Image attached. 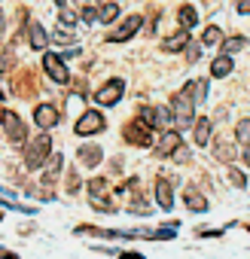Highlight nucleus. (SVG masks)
Instances as JSON below:
<instances>
[{
  "label": "nucleus",
  "mask_w": 250,
  "mask_h": 259,
  "mask_svg": "<svg viewBox=\"0 0 250 259\" xmlns=\"http://www.w3.org/2000/svg\"><path fill=\"white\" fill-rule=\"evenodd\" d=\"M49 156H52V138L46 132H40L31 144H25V168L28 171H40Z\"/></svg>",
  "instance_id": "f257e3e1"
},
{
  "label": "nucleus",
  "mask_w": 250,
  "mask_h": 259,
  "mask_svg": "<svg viewBox=\"0 0 250 259\" xmlns=\"http://www.w3.org/2000/svg\"><path fill=\"white\" fill-rule=\"evenodd\" d=\"M171 116H174V122L177 125H189V122H195V104H192V98L180 89L174 98H171Z\"/></svg>",
  "instance_id": "f03ea898"
},
{
  "label": "nucleus",
  "mask_w": 250,
  "mask_h": 259,
  "mask_svg": "<svg viewBox=\"0 0 250 259\" xmlns=\"http://www.w3.org/2000/svg\"><path fill=\"white\" fill-rule=\"evenodd\" d=\"M122 138H125V144H132V147H150V144H153L150 128H147L141 119L125 122V128H122Z\"/></svg>",
  "instance_id": "7ed1b4c3"
},
{
  "label": "nucleus",
  "mask_w": 250,
  "mask_h": 259,
  "mask_svg": "<svg viewBox=\"0 0 250 259\" xmlns=\"http://www.w3.org/2000/svg\"><path fill=\"white\" fill-rule=\"evenodd\" d=\"M107 128V119L98 113V110H86L79 119H76V125H73V132L79 135V138H86V135H101Z\"/></svg>",
  "instance_id": "20e7f679"
},
{
  "label": "nucleus",
  "mask_w": 250,
  "mask_h": 259,
  "mask_svg": "<svg viewBox=\"0 0 250 259\" xmlns=\"http://www.w3.org/2000/svg\"><path fill=\"white\" fill-rule=\"evenodd\" d=\"M0 122L7 125V138H10L13 144L25 147V141H28V128H25L22 116H19V113H10V110H4V116H0Z\"/></svg>",
  "instance_id": "39448f33"
},
{
  "label": "nucleus",
  "mask_w": 250,
  "mask_h": 259,
  "mask_svg": "<svg viewBox=\"0 0 250 259\" xmlns=\"http://www.w3.org/2000/svg\"><path fill=\"white\" fill-rule=\"evenodd\" d=\"M43 70L49 73V79H55V82H61V85L70 82V70H67V64L61 61V55H55V52H46V55H43Z\"/></svg>",
  "instance_id": "423d86ee"
},
{
  "label": "nucleus",
  "mask_w": 250,
  "mask_h": 259,
  "mask_svg": "<svg viewBox=\"0 0 250 259\" xmlns=\"http://www.w3.org/2000/svg\"><path fill=\"white\" fill-rule=\"evenodd\" d=\"M141 28H144V16H138V13H135V16H129V19H125V22H122V25L107 37V43H125V40H132Z\"/></svg>",
  "instance_id": "0eeeda50"
},
{
  "label": "nucleus",
  "mask_w": 250,
  "mask_h": 259,
  "mask_svg": "<svg viewBox=\"0 0 250 259\" xmlns=\"http://www.w3.org/2000/svg\"><path fill=\"white\" fill-rule=\"evenodd\" d=\"M122 92H125V82H122V79H110V82H104V85L95 92V101H98L101 107H113V104H119Z\"/></svg>",
  "instance_id": "6e6552de"
},
{
  "label": "nucleus",
  "mask_w": 250,
  "mask_h": 259,
  "mask_svg": "<svg viewBox=\"0 0 250 259\" xmlns=\"http://www.w3.org/2000/svg\"><path fill=\"white\" fill-rule=\"evenodd\" d=\"M58 119H61V116H58V107H55V104H37V107H34V122H37L40 132L55 128Z\"/></svg>",
  "instance_id": "1a4fd4ad"
},
{
  "label": "nucleus",
  "mask_w": 250,
  "mask_h": 259,
  "mask_svg": "<svg viewBox=\"0 0 250 259\" xmlns=\"http://www.w3.org/2000/svg\"><path fill=\"white\" fill-rule=\"evenodd\" d=\"M64 171V156L61 153H52L46 162H43V183H55Z\"/></svg>",
  "instance_id": "9d476101"
},
{
  "label": "nucleus",
  "mask_w": 250,
  "mask_h": 259,
  "mask_svg": "<svg viewBox=\"0 0 250 259\" xmlns=\"http://www.w3.org/2000/svg\"><path fill=\"white\" fill-rule=\"evenodd\" d=\"M211 132H214L211 116H195V132H192L195 147H207V144H211Z\"/></svg>",
  "instance_id": "9b49d317"
},
{
  "label": "nucleus",
  "mask_w": 250,
  "mask_h": 259,
  "mask_svg": "<svg viewBox=\"0 0 250 259\" xmlns=\"http://www.w3.org/2000/svg\"><path fill=\"white\" fill-rule=\"evenodd\" d=\"M180 144H183V141H180V132H165V135L159 138V144H156V156L168 159V156H174V150H177Z\"/></svg>",
  "instance_id": "f8f14e48"
},
{
  "label": "nucleus",
  "mask_w": 250,
  "mask_h": 259,
  "mask_svg": "<svg viewBox=\"0 0 250 259\" xmlns=\"http://www.w3.org/2000/svg\"><path fill=\"white\" fill-rule=\"evenodd\" d=\"M183 92L192 98V104H201V101H207L211 79H192V82H186V85H183Z\"/></svg>",
  "instance_id": "ddd939ff"
},
{
  "label": "nucleus",
  "mask_w": 250,
  "mask_h": 259,
  "mask_svg": "<svg viewBox=\"0 0 250 259\" xmlns=\"http://www.w3.org/2000/svg\"><path fill=\"white\" fill-rule=\"evenodd\" d=\"M156 204H159L162 210H171V207H174V195H171V180H165V177H159V180H156Z\"/></svg>",
  "instance_id": "4468645a"
},
{
  "label": "nucleus",
  "mask_w": 250,
  "mask_h": 259,
  "mask_svg": "<svg viewBox=\"0 0 250 259\" xmlns=\"http://www.w3.org/2000/svg\"><path fill=\"white\" fill-rule=\"evenodd\" d=\"M183 204H186V210H192V213H204V210L211 207V201H207L198 189H186V192H183Z\"/></svg>",
  "instance_id": "2eb2a0df"
},
{
  "label": "nucleus",
  "mask_w": 250,
  "mask_h": 259,
  "mask_svg": "<svg viewBox=\"0 0 250 259\" xmlns=\"http://www.w3.org/2000/svg\"><path fill=\"white\" fill-rule=\"evenodd\" d=\"M28 40H31V49H37V52L49 46V34L43 31L40 22H31V25H28Z\"/></svg>",
  "instance_id": "dca6fc26"
},
{
  "label": "nucleus",
  "mask_w": 250,
  "mask_h": 259,
  "mask_svg": "<svg viewBox=\"0 0 250 259\" xmlns=\"http://www.w3.org/2000/svg\"><path fill=\"white\" fill-rule=\"evenodd\" d=\"M189 43H192V40H189V31H177V34H171V37L162 40V49H165V52H183Z\"/></svg>",
  "instance_id": "f3484780"
},
{
  "label": "nucleus",
  "mask_w": 250,
  "mask_h": 259,
  "mask_svg": "<svg viewBox=\"0 0 250 259\" xmlns=\"http://www.w3.org/2000/svg\"><path fill=\"white\" fill-rule=\"evenodd\" d=\"M232 70H235L232 55H217V58L211 61V76H214V79H223V76H229Z\"/></svg>",
  "instance_id": "a211bd4d"
},
{
  "label": "nucleus",
  "mask_w": 250,
  "mask_h": 259,
  "mask_svg": "<svg viewBox=\"0 0 250 259\" xmlns=\"http://www.w3.org/2000/svg\"><path fill=\"white\" fill-rule=\"evenodd\" d=\"M101 156H104V153H101V147H98V144H82V147H79V153H76V159H79L82 165H89V168H95V165L101 162Z\"/></svg>",
  "instance_id": "6ab92c4d"
},
{
  "label": "nucleus",
  "mask_w": 250,
  "mask_h": 259,
  "mask_svg": "<svg viewBox=\"0 0 250 259\" xmlns=\"http://www.w3.org/2000/svg\"><path fill=\"white\" fill-rule=\"evenodd\" d=\"M177 22H180V31H189V28H195V25H198V13H195V7L183 4V7L177 10Z\"/></svg>",
  "instance_id": "aec40b11"
},
{
  "label": "nucleus",
  "mask_w": 250,
  "mask_h": 259,
  "mask_svg": "<svg viewBox=\"0 0 250 259\" xmlns=\"http://www.w3.org/2000/svg\"><path fill=\"white\" fill-rule=\"evenodd\" d=\"M116 19H119V4H101V7H98V22L113 25Z\"/></svg>",
  "instance_id": "412c9836"
},
{
  "label": "nucleus",
  "mask_w": 250,
  "mask_h": 259,
  "mask_svg": "<svg viewBox=\"0 0 250 259\" xmlns=\"http://www.w3.org/2000/svg\"><path fill=\"white\" fill-rule=\"evenodd\" d=\"M214 156H217L220 162H235V147H232L229 141H217V144H214Z\"/></svg>",
  "instance_id": "4be33fe9"
},
{
  "label": "nucleus",
  "mask_w": 250,
  "mask_h": 259,
  "mask_svg": "<svg viewBox=\"0 0 250 259\" xmlns=\"http://www.w3.org/2000/svg\"><path fill=\"white\" fill-rule=\"evenodd\" d=\"M220 43H223V31H220L217 25L204 28V34H201V46H220Z\"/></svg>",
  "instance_id": "5701e85b"
},
{
  "label": "nucleus",
  "mask_w": 250,
  "mask_h": 259,
  "mask_svg": "<svg viewBox=\"0 0 250 259\" xmlns=\"http://www.w3.org/2000/svg\"><path fill=\"white\" fill-rule=\"evenodd\" d=\"M220 46H223V55H232V52H238V49L247 46V37H241V34H238V37H226Z\"/></svg>",
  "instance_id": "b1692460"
},
{
  "label": "nucleus",
  "mask_w": 250,
  "mask_h": 259,
  "mask_svg": "<svg viewBox=\"0 0 250 259\" xmlns=\"http://www.w3.org/2000/svg\"><path fill=\"white\" fill-rule=\"evenodd\" d=\"M104 195H107V177L89 180V198H104Z\"/></svg>",
  "instance_id": "393cba45"
},
{
  "label": "nucleus",
  "mask_w": 250,
  "mask_h": 259,
  "mask_svg": "<svg viewBox=\"0 0 250 259\" xmlns=\"http://www.w3.org/2000/svg\"><path fill=\"white\" fill-rule=\"evenodd\" d=\"M13 64H16V55H13V49H10V46H0V73L13 70Z\"/></svg>",
  "instance_id": "a878e982"
},
{
  "label": "nucleus",
  "mask_w": 250,
  "mask_h": 259,
  "mask_svg": "<svg viewBox=\"0 0 250 259\" xmlns=\"http://www.w3.org/2000/svg\"><path fill=\"white\" fill-rule=\"evenodd\" d=\"M138 116H141V122H144L147 128H159V119H156V107H141V110H138Z\"/></svg>",
  "instance_id": "bb28decb"
},
{
  "label": "nucleus",
  "mask_w": 250,
  "mask_h": 259,
  "mask_svg": "<svg viewBox=\"0 0 250 259\" xmlns=\"http://www.w3.org/2000/svg\"><path fill=\"white\" fill-rule=\"evenodd\" d=\"M235 138H238V144H250V119H241L238 125H235Z\"/></svg>",
  "instance_id": "cd10ccee"
},
{
  "label": "nucleus",
  "mask_w": 250,
  "mask_h": 259,
  "mask_svg": "<svg viewBox=\"0 0 250 259\" xmlns=\"http://www.w3.org/2000/svg\"><path fill=\"white\" fill-rule=\"evenodd\" d=\"M229 183H232V186H238V189H244V186H247V177H244L238 168H229Z\"/></svg>",
  "instance_id": "c85d7f7f"
},
{
  "label": "nucleus",
  "mask_w": 250,
  "mask_h": 259,
  "mask_svg": "<svg viewBox=\"0 0 250 259\" xmlns=\"http://www.w3.org/2000/svg\"><path fill=\"white\" fill-rule=\"evenodd\" d=\"M89 201H92V207H95V210H104V213H113V210H116V204H113V201H107V198H89Z\"/></svg>",
  "instance_id": "c756f323"
},
{
  "label": "nucleus",
  "mask_w": 250,
  "mask_h": 259,
  "mask_svg": "<svg viewBox=\"0 0 250 259\" xmlns=\"http://www.w3.org/2000/svg\"><path fill=\"white\" fill-rule=\"evenodd\" d=\"M79 22H86V25L98 22V10H95V7H82V10H79Z\"/></svg>",
  "instance_id": "7c9ffc66"
},
{
  "label": "nucleus",
  "mask_w": 250,
  "mask_h": 259,
  "mask_svg": "<svg viewBox=\"0 0 250 259\" xmlns=\"http://www.w3.org/2000/svg\"><path fill=\"white\" fill-rule=\"evenodd\" d=\"M156 119H159V128L174 122V116H171V110H168V107H156Z\"/></svg>",
  "instance_id": "2f4dec72"
},
{
  "label": "nucleus",
  "mask_w": 250,
  "mask_h": 259,
  "mask_svg": "<svg viewBox=\"0 0 250 259\" xmlns=\"http://www.w3.org/2000/svg\"><path fill=\"white\" fill-rule=\"evenodd\" d=\"M58 22H61V28H73V25H76V19H73V13H70L67 7H64V10L58 13Z\"/></svg>",
  "instance_id": "473e14b6"
},
{
  "label": "nucleus",
  "mask_w": 250,
  "mask_h": 259,
  "mask_svg": "<svg viewBox=\"0 0 250 259\" xmlns=\"http://www.w3.org/2000/svg\"><path fill=\"white\" fill-rule=\"evenodd\" d=\"M67 189L70 192H79V174H76V168L67 171Z\"/></svg>",
  "instance_id": "72a5a7b5"
},
{
  "label": "nucleus",
  "mask_w": 250,
  "mask_h": 259,
  "mask_svg": "<svg viewBox=\"0 0 250 259\" xmlns=\"http://www.w3.org/2000/svg\"><path fill=\"white\" fill-rule=\"evenodd\" d=\"M198 55H201V43H189L186 46V61H198Z\"/></svg>",
  "instance_id": "f704fd0d"
},
{
  "label": "nucleus",
  "mask_w": 250,
  "mask_h": 259,
  "mask_svg": "<svg viewBox=\"0 0 250 259\" xmlns=\"http://www.w3.org/2000/svg\"><path fill=\"white\" fill-rule=\"evenodd\" d=\"M235 10H238L241 16H250V0H238V4H235Z\"/></svg>",
  "instance_id": "c9c22d12"
},
{
  "label": "nucleus",
  "mask_w": 250,
  "mask_h": 259,
  "mask_svg": "<svg viewBox=\"0 0 250 259\" xmlns=\"http://www.w3.org/2000/svg\"><path fill=\"white\" fill-rule=\"evenodd\" d=\"M174 159H177V162H186V159H189V153H186V147H183V144L174 150Z\"/></svg>",
  "instance_id": "e433bc0d"
},
{
  "label": "nucleus",
  "mask_w": 250,
  "mask_h": 259,
  "mask_svg": "<svg viewBox=\"0 0 250 259\" xmlns=\"http://www.w3.org/2000/svg\"><path fill=\"white\" fill-rule=\"evenodd\" d=\"M119 259H147V256H141V253H135V250H122Z\"/></svg>",
  "instance_id": "4c0bfd02"
},
{
  "label": "nucleus",
  "mask_w": 250,
  "mask_h": 259,
  "mask_svg": "<svg viewBox=\"0 0 250 259\" xmlns=\"http://www.w3.org/2000/svg\"><path fill=\"white\" fill-rule=\"evenodd\" d=\"M244 165H247V168H250V144H247V147H244Z\"/></svg>",
  "instance_id": "58836bf2"
},
{
  "label": "nucleus",
  "mask_w": 250,
  "mask_h": 259,
  "mask_svg": "<svg viewBox=\"0 0 250 259\" xmlns=\"http://www.w3.org/2000/svg\"><path fill=\"white\" fill-rule=\"evenodd\" d=\"M0 259H16V253H7V250H0Z\"/></svg>",
  "instance_id": "ea45409f"
},
{
  "label": "nucleus",
  "mask_w": 250,
  "mask_h": 259,
  "mask_svg": "<svg viewBox=\"0 0 250 259\" xmlns=\"http://www.w3.org/2000/svg\"><path fill=\"white\" fill-rule=\"evenodd\" d=\"M70 4H79V10H82V7H89V4H86V0H70Z\"/></svg>",
  "instance_id": "a19ab883"
},
{
  "label": "nucleus",
  "mask_w": 250,
  "mask_h": 259,
  "mask_svg": "<svg viewBox=\"0 0 250 259\" xmlns=\"http://www.w3.org/2000/svg\"><path fill=\"white\" fill-rule=\"evenodd\" d=\"M0 116H4V92H0Z\"/></svg>",
  "instance_id": "79ce46f5"
},
{
  "label": "nucleus",
  "mask_w": 250,
  "mask_h": 259,
  "mask_svg": "<svg viewBox=\"0 0 250 259\" xmlns=\"http://www.w3.org/2000/svg\"><path fill=\"white\" fill-rule=\"evenodd\" d=\"M0 34H4V13H0Z\"/></svg>",
  "instance_id": "37998d69"
},
{
  "label": "nucleus",
  "mask_w": 250,
  "mask_h": 259,
  "mask_svg": "<svg viewBox=\"0 0 250 259\" xmlns=\"http://www.w3.org/2000/svg\"><path fill=\"white\" fill-rule=\"evenodd\" d=\"M55 4H58V7H61V10H64V4H67V0H55Z\"/></svg>",
  "instance_id": "c03bdc74"
},
{
  "label": "nucleus",
  "mask_w": 250,
  "mask_h": 259,
  "mask_svg": "<svg viewBox=\"0 0 250 259\" xmlns=\"http://www.w3.org/2000/svg\"><path fill=\"white\" fill-rule=\"evenodd\" d=\"M0 220H4V213H0Z\"/></svg>",
  "instance_id": "a18cd8bd"
}]
</instances>
